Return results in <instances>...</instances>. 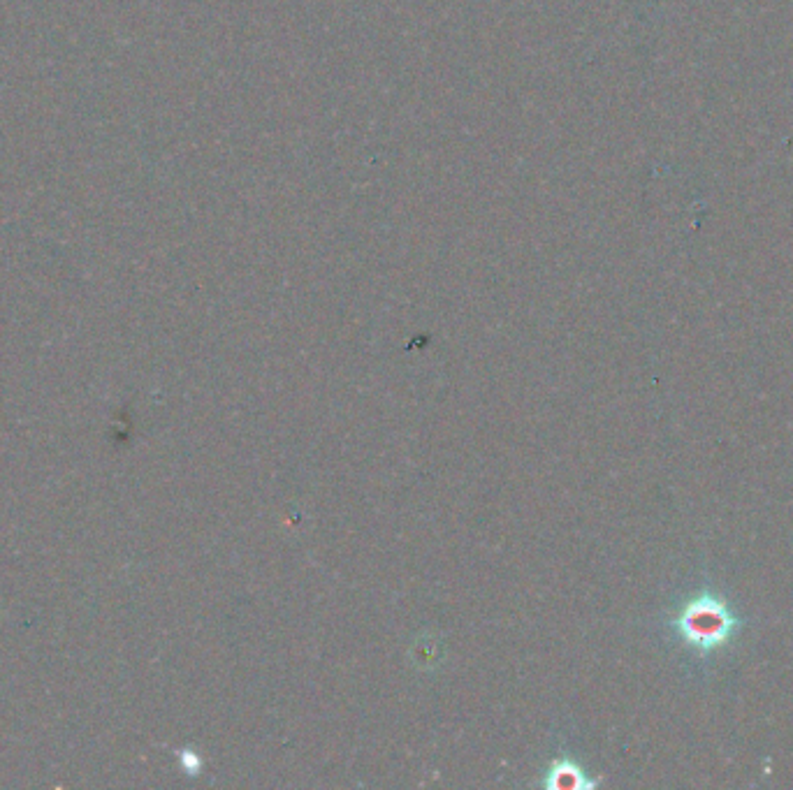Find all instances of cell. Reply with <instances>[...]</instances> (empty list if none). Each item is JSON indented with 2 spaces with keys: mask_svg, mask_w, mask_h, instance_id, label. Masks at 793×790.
<instances>
[{
  "mask_svg": "<svg viewBox=\"0 0 793 790\" xmlns=\"http://www.w3.org/2000/svg\"><path fill=\"white\" fill-rule=\"evenodd\" d=\"M680 642L698 656H712L738 638L742 619L717 591L703 589L675 612L671 621Z\"/></svg>",
  "mask_w": 793,
  "mask_h": 790,
  "instance_id": "1",
  "label": "cell"
},
{
  "mask_svg": "<svg viewBox=\"0 0 793 790\" xmlns=\"http://www.w3.org/2000/svg\"><path fill=\"white\" fill-rule=\"evenodd\" d=\"M545 786L552 790H578V788H592L594 781H589L585 777V772H582L576 763L562 758L550 767Z\"/></svg>",
  "mask_w": 793,
  "mask_h": 790,
  "instance_id": "2",
  "label": "cell"
}]
</instances>
